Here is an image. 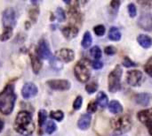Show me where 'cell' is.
<instances>
[{
	"mask_svg": "<svg viewBox=\"0 0 152 136\" xmlns=\"http://www.w3.org/2000/svg\"><path fill=\"white\" fill-rule=\"evenodd\" d=\"M14 129L21 136H30L35 131V123L32 116L26 111L20 112L15 119Z\"/></svg>",
	"mask_w": 152,
	"mask_h": 136,
	"instance_id": "6da1fadb",
	"label": "cell"
},
{
	"mask_svg": "<svg viewBox=\"0 0 152 136\" xmlns=\"http://www.w3.org/2000/svg\"><path fill=\"white\" fill-rule=\"evenodd\" d=\"M15 100L14 87L9 84L0 93V112L4 115L11 114L14 108Z\"/></svg>",
	"mask_w": 152,
	"mask_h": 136,
	"instance_id": "7a4b0ae2",
	"label": "cell"
},
{
	"mask_svg": "<svg viewBox=\"0 0 152 136\" xmlns=\"http://www.w3.org/2000/svg\"><path fill=\"white\" fill-rule=\"evenodd\" d=\"M123 71L119 65L116 66L115 69L109 75V90L111 93L118 91L121 88V76Z\"/></svg>",
	"mask_w": 152,
	"mask_h": 136,
	"instance_id": "3957f363",
	"label": "cell"
},
{
	"mask_svg": "<svg viewBox=\"0 0 152 136\" xmlns=\"http://www.w3.org/2000/svg\"><path fill=\"white\" fill-rule=\"evenodd\" d=\"M110 124L112 128L119 133L128 132L132 127V120L128 116H121L112 119Z\"/></svg>",
	"mask_w": 152,
	"mask_h": 136,
	"instance_id": "277c9868",
	"label": "cell"
},
{
	"mask_svg": "<svg viewBox=\"0 0 152 136\" xmlns=\"http://www.w3.org/2000/svg\"><path fill=\"white\" fill-rule=\"evenodd\" d=\"M74 73L76 78L80 82H86L90 79L91 72L88 66V64L86 60H81L77 62V64L75 65Z\"/></svg>",
	"mask_w": 152,
	"mask_h": 136,
	"instance_id": "5b68a950",
	"label": "cell"
},
{
	"mask_svg": "<svg viewBox=\"0 0 152 136\" xmlns=\"http://www.w3.org/2000/svg\"><path fill=\"white\" fill-rule=\"evenodd\" d=\"M3 25L4 27H12L16 24V12L12 8H7L3 12Z\"/></svg>",
	"mask_w": 152,
	"mask_h": 136,
	"instance_id": "8992f818",
	"label": "cell"
},
{
	"mask_svg": "<svg viewBox=\"0 0 152 136\" xmlns=\"http://www.w3.org/2000/svg\"><path fill=\"white\" fill-rule=\"evenodd\" d=\"M37 56L39 58H43V59H50L53 57L52 52L50 50V47L45 39H42L39 42L38 48H37Z\"/></svg>",
	"mask_w": 152,
	"mask_h": 136,
	"instance_id": "52a82bcc",
	"label": "cell"
},
{
	"mask_svg": "<svg viewBox=\"0 0 152 136\" xmlns=\"http://www.w3.org/2000/svg\"><path fill=\"white\" fill-rule=\"evenodd\" d=\"M126 81H127V83L130 86H133V87L140 86L141 83H142V72L138 71V70L129 71L127 73Z\"/></svg>",
	"mask_w": 152,
	"mask_h": 136,
	"instance_id": "ba28073f",
	"label": "cell"
},
{
	"mask_svg": "<svg viewBox=\"0 0 152 136\" xmlns=\"http://www.w3.org/2000/svg\"><path fill=\"white\" fill-rule=\"evenodd\" d=\"M139 27L145 31H152V14L150 12H142L138 19Z\"/></svg>",
	"mask_w": 152,
	"mask_h": 136,
	"instance_id": "9c48e42d",
	"label": "cell"
},
{
	"mask_svg": "<svg viewBox=\"0 0 152 136\" xmlns=\"http://www.w3.org/2000/svg\"><path fill=\"white\" fill-rule=\"evenodd\" d=\"M46 83L54 90H68L70 89V82L67 80H51Z\"/></svg>",
	"mask_w": 152,
	"mask_h": 136,
	"instance_id": "30bf717a",
	"label": "cell"
},
{
	"mask_svg": "<svg viewBox=\"0 0 152 136\" xmlns=\"http://www.w3.org/2000/svg\"><path fill=\"white\" fill-rule=\"evenodd\" d=\"M37 92H38L37 87L32 82L26 83L21 89V95L25 99H29L36 96L37 95Z\"/></svg>",
	"mask_w": 152,
	"mask_h": 136,
	"instance_id": "8fae6325",
	"label": "cell"
},
{
	"mask_svg": "<svg viewBox=\"0 0 152 136\" xmlns=\"http://www.w3.org/2000/svg\"><path fill=\"white\" fill-rule=\"evenodd\" d=\"M56 58L60 61L69 63L75 58V53L70 49H61L56 53Z\"/></svg>",
	"mask_w": 152,
	"mask_h": 136,
	"instance_id": "7c38bea8",
	"label": "cell"
},
{
	"mask_svg": "<svg viewBox=\"0 0 152 136\" xmlns=\"http://www.w3.org/2000/svg\"><path fill=\"white\" fill-rule=\"evenodd\" d=\"M138 119L147 127L152 124V110H144L141 111L137 115Z\"/></svg>",
	"mask_w": 152,
	"mask_h": 136,
	"instance_id": "4fadbf2b",
	"label": "cell"
},
{
	"mask_svg": "<svg viewBox=\"0 0 152 136\" xmlns=\"http://www.w3.org/2000/svg\"><path fill=\"white\" fill-rule=\"evenodd\" d=\"M61 31H62V34H63L64 37L67 38V39H69V40L73 39L78 34V28L77 27H75V26L64 27Z\"/></svg>",
	"mask_w": 152,
	"mask_h": 136,
	"instance_id": "5bb4252c",
	"label": "cell"
},
{
	"mask_svg": "<svg viewBox=\"0 0 152 136\" xmlns=\"http://www.w3.org/2000/svg\"><path fill=\"white\" fill-rule=\"evenodd\" d=\"M91 120H92V118H91L90 114H88V113L87 114H83L78 119L77 126L81 130H86L90 127Z\"/></svg>",
	"mask_w": 152,
	"mask_h": 136,
	"instance_id": "9a60e30c",
	"label": "cell"
},
{
	"mask_svg": "<svg viewBox=\"0 0 152 136\" xmlns=\"http://www.w3.org/2000/svg\"><path fill=\"white\" fill-rule=\"evenodd\" d=\"M151 96L150 94H147V93L139 94V95L135 96V97H134L135 102L138 104L142 105V106H147V105H149V104L151 102Z\"/></svg>",
	"mask_w": 152,
	"mask_h": 136,
	"instance_id": "2e32d148",
	"label": "cell"
},
{
	"mask_svg": "<svg viewBox=\"0 0 152 136\" xmlns=\"http://www.w3.org/2000/svg\"><path fill=\"white\" fill-rule=\"evenodd\" d=\"M30 59H31V65H32L33 72L35 73H38L42 68V63L40 61V58H38L37 55L30 53Z\"/></svg>",
	"mask_w": 152,
	"mask_h": 136,
	"instance_id": "e0dca14e",
	"label": "cell"
},
{
	"mask_svg": "<svg viewBox=\"0 0 152 136\" xmlns=\"http://www.w3.org/2000/svg\"><path fill=\"white\" fill-rule=\"evenodd\" d=\"M137 42L144 49H149L152 45V39L146 35H140L137 37Z\"/></svg>",
	"mask_w": 152,
	"mask_h": 136,
	"instance_id": "ac0fdd59",
	"label": "cell"
},
{
	"mask_svg": "<svg viewBox=\"0 0 152 136\" xmlns=\"http://www.w3.org/2000/svg\"><path fill=\"white\" fill-rule=\"evenodd\" d=\"M109 110L113 114H120L123 112V107L118 101H111L109 104Z\"/></svg>",
	"mask_w": 152,
	"mask_h": 136,
	"instance_id": "d6986e66",
	"label": "cell"
},
{
	"mask_svg": "<svg viewBox=\"0 0 152 136\" xmlns=\"http://www.w3.org/2000/svg\"><path fill=\"white\" fill-rule=\"evenodd\" d=\"M97 104L102 108H106L108 105H109V99H108V96L107 95L104 93V92H100L97 96Z\"/></svg>",
	"mask_w": 152,
	"mask_h": 136,
	"instance_id": "ffe728a7",
	"label": "cell"
},
{
	"mask_svg": "<svg viewBox=\"0 0 152 136\" xmlns=\"http://www.w3.org/2000/svg\"><path fill=\"white\" fill-rule=\"evenodd\" d=\"M109 38L112 41H119L121 39V33L118 27H112L109 31Z\"/></svg>",
	"mask_w": 152,
	"mask_h": 136,
	"instance_id": "44dd1931",
	"label": "cell"
},
{
	"mask_svg": "<svg viewBox=\"0 0 152 136\" xmlns=\"http://www.w3.org/2000/svg\"><path fill=\"white\" fill-rule=\"evenodd\" d=\"M92 42H93V38H92L91 34L89 32H86L84 35L83 40H82V46L84 48H88L91 46Z\"/></svg>",
	"mask_w": 152,
	"mask_h": 136,
	"instance_id": "7402d4cb",
	"label": "cell"
},
{
	"mask_svg": "<svg viewBox=\"0 0 152 136\" xmlns=\"http://www.w3.org/2000/svg\"><path fill=\"white\" fill-rule=\"evenodd\" d=\"M12 35V27H4L3 34L0 36V40L1 41H7L9 40Z\"/></svg>",
	"mask_w": 152,
	"mask_h": 136,
	"instance_id": "603a6c76",
	"label": "cell"
},
{
	"mask_svg": "<svg viewBox=\"0 0 152 136\" xmlns=\"http://www.w3.org/2000/svg\"><path fill=\"white\" fill-rule=\"evenodd\" d=\"M47 119V112L45 110H40L38 112V124L39 127H42L44 124L45 123V120Z\"/></svg>",
	"mask_w": 152,
	"mask_h": 136,
	"instance_id": "cb8c5ba5",
	"label": "cell"
},
{
	"mask_svg": "<svg viewBox=\"0 0 152 136\" xmlns=\"http://www.w3.org/2000/svg\"><path fill=\"white\" fill-rule=\"evenodd\" d=\"M90 54L92 57H94L97 60L102 58V50H101L100 47H98V46H94L90 50Z\"/></svg>",
	"mask_w": 152,
	"mask_h": 136,
	"instance_id": "d4e9b609",
	"label": "cell"
},
{
	"mask_svg": "<svg viewBox=\"0 0 152 136\" xmlns=\"http://www.w3.org/2000/svg\"><path fill=\"white\" fill-rule=\"evenodd\" d=\"M50 117L53 119H55L57 121H61L64 118V113L61 111H56V112H51Z\"/></svg>",
	"mask_w": 152,
	"mask_h": 136,
	"instance_id": "484cf974",
	"label": "cell"
},
{
	"mask_svg": "<svg viewBox=\"0 0 152 136\" xmlns=\"http://www.w3.org/2000/svg\"><path fill=\"white\" fill-rule=\"evenodd\" d=\"M55 16L57 18V19L60 21V22H62L66 19V14H65V12L63 11L62 8L61 7H58L56 9V12H55Z\"/></svg>",
	"mask_w": 152,
	"mask_h": 136,
	"instance_id": "4316f807",
	"label": "cell"
},
{
	"mask_svg": "<svg viewBox=\"0 0 152 136\" xmlns=\"http://www.w3.org/2000/svg\"><path fill=\"white\" fill-rule=\"evenodd\" d=\"M86 91H87L88 94H94L98 89V84L96 82H94V81L90 82V83H88L86 86Z\"/></svg>",
	"mask_w": 152,
	"mask_h": 136,
	"instance_id": "83f0119b",
	"label": "cell"
},
{
	"mask_svg": "<svg viewBox=\"0 0 152 136\" xmlns=\"http://www.w3.org/2000/svg\"><path fill=\"white\" fill-rule=\"evenodd\" d=\"M56 128H57V127H56L55 123H54L53 121L51 120V121H49V122L47 123V125H46L45 132H46V134L51 135V134H53V133L56 130Z\"/></svg>",
	"mask_w": 152,
	"mask_h": 136,
	"instance_id": "f1b7e54d",
	"label": "cell"
},
{
	"mask_svg": "<svg viewBox=\"0 0 152 136\" xmlns=\"http://www.w3.org/2000/svg\"><path fill=\"white\" fill-rule=\"evenodd\" d=\"M94 31L96 35L98 36H102L105 33V27L103 25H98L94 27Z\"/></svg>",
	"mask_w": 152,
	"mask_h": 136,
	"instance_id": "f546056e",
	"label": "cell"
},
{
	"mask_svg": "<svg viewBox=\"0 0 152 136\" xmlns=\"http://www.w3.org/2000/svg\"><path fill=\"white\" fill-rule=\"evenodd\" d=\"M122 64H123V65L126 66V67H134V66L137 65V64L134 63V61H132L128 57H125V58H124Z\"/></svg>",
	"mask_w": 152,
	"mask_h": 136,
	"instance_id": "4dcf8cb0",
	"label": "cell"
},
{
	"mask_svg": "<svg viewBox=\"0 0 152 136\" xmlns=\"http://www.w3.org/2000/svg\"><path fill=\"white\" fill-rule=\"evenodd\" d=\"M82 104H83V98H82V96H77V98H76V100L74 101V103H73V108H74V110H79L80 108H81V106H82Z\"/></svg>",
	"mask_w": 152,
	"mask_h": 136,
	"instance_id": "1f68e13d",
	"label": "cell"
},
{
	"mask_svg": "<svg viewBox=\"0 0 152 136\" xmlns=\"http://www.w3.org/2000/svg\"><path fill=\"white\" fill-rule=\"evenodd\" d=\"M128 12L130 17L134 18L137 14V10H136V6L134 4H128Z\"/></svg>",
	"mask_w": 152,
	"mask_h": 136,
	"instance_id": "d6a6232c",
	"label": "cell"
},
{
	"mask_svg": "<svg viewBox=\"0 0 152 136\" xmlns=\"http://www.w3.org/2000/svg\"><path fill=\"white\" fill-rule=\"evenodd\" d=\"M144 69H145V72L151 76L152 77V58H151L148 62L146 63L145 66H144Z\"/></svg>",
	"mask_w": 152,
	"mask_h": 136,
	"instance_id": "836d02e7",
	"label": "cell"
},
{
	"mask_svg": "<svg viewBox=\"0 0 152 136\" xmlns=\"http://www.w3.org/2000/svg\"><path fill=\"white\" fill-rule=\"evenodd\" d=\"M97 111V104L94 101H92L89 103L88 106H87V112L89 113H94Z\"/></svg>",
	"mask_w": 152,
	"mask_h": 136,
	"instance_id": "e575fe53",
	"label": "cell"
},
{
	"mask_svg": "<svg viewBox=\"0 0 152 136\" xmlns=\"http://www.w3.org/2000/svg\"><path fill=\"white\" fill-rule=\"evenodd\" d=\"M38 13H39V11H38V9H37V8H34V9L30 10V11H29V17H30V19H31L33 21H36L37 19Z\"/></svg>",
	"mask_w": 152,
	"mask_h": 136,
	"instance_id": "d590c367",
	"label": "cell"
},
{
	"mask_svg": "<svg viewBox=\"0 0 152 136\" xmlns=\"http://www.w3.org/2000/svg\"><path fill=\"white\" fill-rule=\"evenodd\" d=\"M104 51L107 55H114L117 52V49L114 46H107L105 48Z\"/></svg>",
	"mask_w": 152,
	"mask_h": 136,
	"instance_id": "8d00e7d4",
	"label": "cell"
},
{
	"mask_svg": "<svg viewBox=\"0 0 152 136\" xmlns=\"http://www.w3.org/2000/svg\"><path fill=\"white\" fill-rule=\"evenodd\" d=\"M92 65H93V67H94V69H101V68H102L103 64H102V62H101V61L95 60V61H94V62L92 63Z\"/></svg>",
	"mask_w": 152,
	"mask_h": 136,
	"instance_id": "74e56055",
	"label": "cell"
},
{
	"mask_svg": "<svg viewBox=\"0 0 152 136\" xmlns=\"http://www.w3.org/2000/svg\"><path fill=\"white\" fill-rule=\"evenodd\" d=\"M119 5H120V2H119V1H112V2L110 3V6H111L114 10H116V11H118Z\"/></svg>",
	"mask_w": 152,
	"mask_h": 136,
	"instance_id": "f35d334b",
	"label": "cell"
},
{
	"mask_svg": "<svg viewBox=\"0 0 152 136\" xmlns=\"http://www.w3.org/2000/svg\"><path fill=\"white\" fill-rule=\"evenodd\" d=\"M3 128H4V122H3V120L0 119V132L3 130Z\"/></svg>",
	"mask_w": 152,
	"mask_h": 136,
	"instance_id": "ab89813d",
	"label": "cell"
},
{
	"mask_svg": "<svg viewBox=\"0 0 152 136\" xmlns=\"http://www.w3.org/2000/svg\"><path fill=\"white\" fill-rule=\"evenodd\" d=\"M148 128H149V131H150V134L152 135V124L151 125H150L149 127H148Z\"/></svg>",
	"mask_w": 152,
	"mask_h": 136,
	"instance_id": "60d3db41",
	"label": "cell"
},
{
	"mask_svg": "<svg viewBox=\"0 0 152 136\" xmlns=\"http://www.w3.org/2000/svg\"><path fill=\"white\" fill-rule=\"evenodd\" d=\"M110 136H125V135H119V134H113V135H111Z\"/></svg>",
	"mask_w": 152,
	"mask_h": 136,
	"instance_id": "b9f144b4",
	"label": "cell"
}]
</instances>
